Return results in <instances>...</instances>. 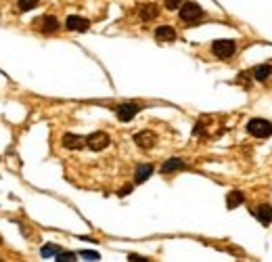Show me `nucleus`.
I'll return each mask as SVG.
<instances>
[{
    "instance_id": "9b49d317",
    "label": "nucleus",
    "mask_w": 272,
    "mask_h": 262,
    "mask_svg": "<svg viewBox=\"0 0 272 262\" xmlns=\"http://www.w3.org/2000/svg\"><path fill=\"white\" fill-rule=\"evenodd\" d=\"M63 147H65V149H82V147H84V139L78 137V135L67 133V135L63 137Z\"/></svg>"
},
{
    "instance_id": "f3484780",
    "label": "nucleus",
    "mask_w": 272,
    "mask_h": 262,
    "mask_svg": "<svg viewBox=\"0 0 272 262\" xmlns=\"http://www.w3.org/2000/svg\"><path fill=\"white\" fill-rule=\"evenodd\" d=\"M59 252H61V247H59V245H53V243H49V245H44V247H42V258L57 256Z\"/></svg>"
},
{
    "instance_id": "a211bd4d",
    "label": "nucleus",
    "mask_w": 272,
    "mask_h": 262,
    "mask_svg": "<svg viewBox=\"0 0 272 262\" xmlns=\"http://www.w3.org/2000/svg\"><path fill=\"white\" fill-rule=\"evenodd\" d=\"M38 3L40 0H17V7H19V11H32L38 7Z\"/></svg>"
},
{
    "instance_id": "4468645a",
    "label": "nucleus",
    "mask_w": 272,
    "mask_h": 262,
    "mask_svg": "<svg viewBox=\"0 0 272 262\" xmlns=\"http://www.w3.org/2000/svg\"><path fill=\"white\" fill-rule=\"evenodd\" d=\"M174 170H184V162H182L180 158H170L168 162L161 166V172H163V174H170V172H174Z\"/></svg>"
},
{
    "instance_id": "ddd939ff",
    "label": "nucleus",
    "mask_w": 272,
    "mask_h": 262,
    "mask_svg": "<svg viewBox=\"0 0 272 262\" xmlns=\"http://www.w3.org/2000/svg\"><path fill=\"white\" fill-rule=\"evenodd\" d=\"M253 78L257 80V82H266L268 78H270V74H272V63H264V65H257V67H253Z\"/></svg>"
},
{
    "instance_id": "1a4fd4ad",
    "label": "nucleus",
    "mask_w": 272,
    "mask_h": 262,
    "mask_svg": "<svg viewBox=\"0 0 272 262\" xmlns=\"http://www.w3.org/2000/svg\"><path fill=\"white\" fill-rule=\"evenodd\" d=\"M36 23H40V30H42L44 34H53V32L59 30V19L53 17V15H46V17H42V19H38Z\"/></svg>"
},
{
    "instance_id": "6e6552de",
    "label": "nucleus",
    "mask_w": 272,
    "mask_h": 262,
    "mask_svg": "<svg viewBox=\"0 0 272 262\" xmlns=\"http://www.w3.org/2000/svg\"><path fill=\"white\" fill-rule=\"evenodd\" d=\"M155 38L159 42H174L176 40V30L172 26H159L155 30Z\"/></svg>"
},
{
    "instance_id": "5701e85b",
    "label": "nucleus",
    "mask_w": 272,
    "mask_h": 262,
    "mask_svg": "<svg viewBox=\"0 0 272 262\" xmlns=\"http://www.w3.org/2000/svg\"><path fill=\"white\" fill-rule=\"evenodd\" d=\"M130 191H132V187H130V185H126V187L122 189V191H120V195H128Z\"/></svg>"
},
{
    "instance_id": "f257e3e1",
    "label": "nucleus",
    "mask_w": 272,
    "mask_h": 262,
    "mask_svg": "<svg viewBox=\"0 0 272 262\" xmlns=\"http://www.w3.org/2000/svg\"><path fill=\"white\" fill-rule=\"evenodd\" d=\"M247 133L255 139H268L272 135V124L262 117H253V120L247 122Z\"/></svg>"
},
{
    "instance_id": "4be33fe9",
    "label": "nucleus",
    "mask_w": 272,
    "mask_h": 262,
    "mask_svg": "<svg viewBox=\"0 0 272 262\" xmlns=\"http://www.w3.org/2000/svg\"><path fill=\"white\" fill-rule=\"evenodd\" d=\"M128 260H130V262H147V258L138 256V254H130V256H128Z\"/></svg>"
},
{
    "instance_id": "0eeeda50",
    "label": "nucleus",
    "mask_w": 272,
    "mask_h": 262,
    "mask_svg": "<svg viewBox=\"0 0 272 262\" xmlns=\"http://www.w3.org/2000/svg\"><path fill=\"white\" fill-rule=\"evenodd\" d=\"M155 133H151V130H143V133H138L134 135V143L140 147V149H151V147H155Z\"/></svg>"
},
{
    "instance_id": "6ab92c4d",
    "label": "nucleus",
    "mask_w": 272,
    "mask_h": 262,
    "mask_svg": "<svg viewBox=\"0 0 272 262\" xmlns=\"http://www.w3.org/2000/svg\"><path fill=\"white\" fill-rule=\"evenodd\" d=\"M57 260H59V262H72V260H76V254H74V252H59V254H57Z\"/></svg>"
},
{
    "instance_id": "dca6fc26",
    "label": "nucleus",
    "mask_w": 272,
    "mask_h": 262,
    "mask_svg": "<svg viewBox=\"0 0 272 262\" xmlns=\"http://www.w3.org/2000/svg\"><path fill=\"white\" fill-rule=\"evenodd\" d=\"M243 201H245L243 191H230L226 197V206H228V210H234V208H239Z\"/></svg>"
},
{
    "instance_id": "9d476101",
    "label": "nucleus",
    "mask_w": 272,
    "mask_h": 262,
    "mask_svg": "<svg viewBox=\"0 0 272 262\" xmlns=\"http://www.w3.org/2000/svg\"><path fill=\"white\" fill-rule=\"evenodd\" d=\"M253 214H255V218L262 222V224H270V222H272V206H270V204L257 206Z\"/></svg>"
},
{
    "instance_id": "2eb2a0df",
    "label": "nucleus",
    "mask_w": 272,
    "mask_h": 262,
    "mask_svg": "<svg viewBox=\"0 0 272 262\" xmlns=\"http://www.w3.org/2000/svg\"><path fill=\"white\" fill-rule=\"evenodd\" d=\"M159 15V7H155V5H143L140 7V19L143 21H153Z\"/></svg>"
},
{
    "instance_id": "f8f14e48",
    "label": "nucleus",
    "mask_w": 272,
    "mask_h": 262,
    "mask_svg": "<svg viewBox=\"0 0 272 262\" xmlns=\"http://www.w3.org/2000/svg\"><path fill=\"white\" fill-rule=\"evenodd\" d=\"M151 174H153V166H151V164H143V166H138V168H136L134 181L140 185V183L149 181V178H151Z\"/></svg>"
},
{
    "instance_id": "aec40b11",
    "label": "nucleus",
    "mask_w": 272,
    "mask_h": 262,
    "mask_svg": "<svg viewBox=\"0 0 272 262\" xmlns=\"http://www.w3.org/2000/svg\"><path fill=\"white\" fill-rule=\"evenodd\" d=\"M165 9L168 11H176V9H180V5H182V0H165Z\"/></svg>"
},
{
    "instance_id": "423d86ee",
    "label": "nucleus",
    "mask_w": 272,
    "mask_h": 262,
    "mask_svg": "<svg viewBox=\"0 0 272 262\" xmlns=\"http://www.w3.org/2000/svg\"><path fill=\"white\" fill-rule=\"evenodd\" d=\"M65 28L69 32H88L90 21L84 19V17H78V15H69L67 21H65Z\"/></svg>"
},
{
    "instance_id": "b1692460",
    "label": "nucleus",
    "mask_w": 272,
    "mask_h": 262,
    "mask_svg": "<svg viewBox=\"0 0 272 262\" xmlns=\"http://www.w3.org/2000/svg\"><path fill=\"white\" fill-rule=\"evenodd\" d=\"M0 241H3V239H0Z\"/></svg>"
},
{
    "instance_id": "f03ea898",
    "label": "nucleus",
    "mask_w": 272,
    "mask_h": 262,
    "mask_svg": "<svg viewBox=\"0 0 272 262\" xmlns=\"http://www.w3.org/2000/svg\"><path fill=\"white\" fill-rule=\"evenodd\" d=\"M211 53H214L218 59H230L236 53V42L228 40V38H220L211 42Z\"/></svg>"
},
{
    "instance_id": "412c9836",
    "label": "nucleus",
    "mask_w": 272,
    "mask_h": 262,
    "mask_svg": "<svg viewBox=\"0 0 272 262\" xmlns=\"http://www.w3.org/2000/svg\"><path fill=\"white\" fill-rule=\"evenodd\" d=\"M80 256H82V258H86V260H99V258H101L97 252H88V249H84V252H80Z\"/></svg>"
},
{
    "instance_id": "7ed1b4c3",
    "label": "nucleus",
    "mask_w": 272,
    "mask_h": 262,
    "mask_svg": "<svg viewBox=\"0 0 272 262\" xmlns=\"http://www.w3.org/2000/svg\"><path fill=\"white\" fill-rule=\"evenodd\" d=\"M203 17V9H201L197 3H182L180 5V19L186 23H193L197 19Z\"/></svg>"
},
{
    "instance_id": "20e7f679",
    "label": "nucleus",
    "mask_w": 272,
    "mask_h": 262,
    "mask_svg": "<svg viewBox=\"0 0 272 262\" xmlns=\"http://www.w3.org/2000/svg\"><path fill=\"white\" fill-rule=\"evenodd\" d=\"M109 135L107 133H92L88 139H86V145L92 149V151H103L105 147H109Z\"/></svg>"
},
{
    "instance_id": "39448f33",
    "label": "nucleus",
    "mask_w": 272,
    "mask_h": 262,
    "mask_svg": "<svg viewBox=\"0 0 272 262\" xmlns=\"http://www.w3.org/2000/svg\"><path fill=\"white\" fill-rule=\"evenodd\" d=\"M140 109H143V107L138 103H122L117 107V117H120V122H130Z\"/></svg>"
}]
</instances>
